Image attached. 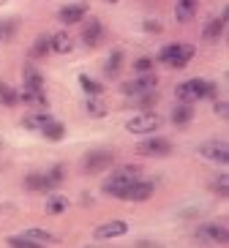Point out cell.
I'll return each mask as SVG.
<instances>
[{
	"label": "cell",
	"mask_w": 229,
	"mask_h": 248,
	"mask_svg": "<svg viewBox=\"0 0 229 248\" xmlns=\"http://www.w3.org/2000/svg\"><path fill=\"white\" fill-rule=\"evenodd\" d=\"M142 177V167L139 164H123V167L112 169V175L101 183V191L107 197H115V199H123L126 197V188L131 186L134 180Z\"/></svg>",
	"instance_id": "1"
},
{
	"label": "cell",
	"mask_w": 229,
	"mask_h": 248,
	"mask_svg": "<svg viewBox=\"0 0 229 248\" xmlns=\"http://www.w3.org/2000/svg\"><path fill=\"white\" fill-rule=\"evenodd\" d=\"M175 95H178L180 104H197L202 98H218V85L210 79H185L175 88Z\"/></svg>",
	"instance_id": "2"
},
{
	"label": "cell",
	"mask_w": 229,
	"mask_h": 248,
	"mask_svg": "<svg viewBox=\"0 0 229 248\" xmlns=\"http://www.w3.org/2000/svg\"><path fill=\"white\" fill-rule=\"evenodd\" d=\"M194 46L191 44H180V41H175V44H167L161 46V52H158V63H164V66H169L175 68V71H180V68H185L188 63H191L194 58Z\"/></svg>",
	"instance_id": "3"
},
{
	"label": "cell",
	"mask_w": 229,
	"mask_h": 248,
	"mask_svg": "<svg viewBox=\"0 0 229 248\" xmlns=\"http://www.w3.org/2000/svg\"><path fill=\"white\" fill-rule=\"evenodd\" d=\"M115 164V155L112 150H90L85 158H82V172L85 175H101Z\"/></svg>",
	"instance_id": "4"
},
{
	"label": "cell",
	"mask_w": 229,
	"mask_h": 248,
	"mask_svg": "<svg viewBox=\"0 0 229 248\" xmlns=\"http://www.w3.org/2000/svg\"><path fill=\"white\" fill-rule=\"evenodd\" d=\"M137 153L148 155V158H167L172 153V142L164 137H155V134H148V139H142L137 145Z\"/></svg>",
	"instance_id": "5"
},
{
	"label": "cell",
	"mask_w": 229,
	"mask_h": 248,
	"mask_svg": "<svg viewBox=\"0 0 229 248\" xmlns=\"http://www.w3.org/2000/svg\"><path fill=\"white\" fill-rule=\"evenodd\" d=\"M158 88V77H155L153 71L150 74H137L134 79L123 82V88H120V93L128 95V98H134V95H142V93H150V90Z\"/></svg>",
	"instance_id": "6"
},
{
	"label": "cell",
	"mask_w": 229,
	"mask_h": 248,
	"mask_svg": "<svg viewBox=\"0 0 229 248\" xmlns=\"http://www.w3.org/2000/svg\"><path fill=\"white\" fill-rule=\"evenodd\" d=\"M197 240L199 243H210V246H227L229 243V229L221 221H210V224H202L197 229Z\"/></svg>",
	"instance_id": "7"
},
{
	"label": "cell",
	"mask_w": 229,
	"mask_h": 248,
	"mask_svg": "<svg viewBox=\"0 0 229 248\" xmlns=\"http://www.w3.org/2000/svg\"><path fill=\"white\" fill-rule=\"evenodd\" d=\"M164 125V117L155 115V112H139L137 117H131L126 123V128L131 134H155Z\"/></svg>",
	"instance_id": "8"
},
{
	"label": "cell",
	"mask_w": 229,
	"mask_h": 248,
	"mask_svg": "<svg viewBox=\"0 0 229 248\" xmlns=\"http://www.w3.org/2000/svg\"><path fill=\"white\" fill-rule=\"evenodd\" d=\"M199 155L207 161H213V164H221L227 167L229 164V145L221 142V139H210V142H202L199 145Z\"/></svg>",
	"instance_id": "9"
},
{
	"label": "cell",
	"mask_w": 229,
	"mask_h": 248,
	"mask_svg": "<svg viewBox=\"0 0 229 248\" xmlns=\"http://www.w3.org/2000/svg\"><path fill=\"white\" fill-rule=\"evenodd\" d=\"M153 191H155V183L139 177V180H134L126 188V197L123 199H126V202H148V199L153 197Z\"/></svg>",
	"instance_id": "10"
},
{
	"label": "cell",
	"mask_w": 229,
	"mask_h": 248,
	"mask_svg": "<svg viewBox=\"0 0 229 248\" xmlns=\"http://www.w3.org/2000/svg\"><path fill=\"white\" fill-rule=\"evenodd\" d=\"M128 232L126 221H107V224L93 229V240H112V237H123Z\"/></svg>",
	"instance_id": "11"
},
{
	"label": "cell",
	"mask_w": 229,
	"mask_h": 248,
	"mask_svg": "<svg viewBox=\"0 0 229 248\" xmlns=\"http://www.w3.org/2000/svg\"><path fill=\"white\" fill-rule=\"evenodd\" d=\"M85 16H88V3H71V6H63L58 11L60 25H79Z\"/></svg>",
	"instance_id": "12"
},
{
	"label": "cell",
	"mask_w": 229,
	"mask_h": 248,
	"mask_svg": "<svg viewBox=\"0 0 229 248\" xmlns=\"http://www.w3.org/2000/svg\"><path fill=\"white\" fill-rule=\"evenodd\" d=\"M104 36V25L101 19H90V22H85V28H82V44L85 46H98V41H101Z\"/></svg>",
	"instance_id": "13"
},
{
	"label": "cell",
	"mask_w": 229,
	"mask_h": 248,
	"mask_svg": "<svg viewBox=\"0 0 229 248\" xmlns=\"http://www.w3.org/2000/svg\"><path fill=\"white\" fill-rule=\"evenodd\" d=\"M55 117L49 115V109H33L30 115H25L22 117V125L28 128V131H41L46 123H52Z\"/></svg>",
	"instance_id": "14"
},
{
	"label": "cell",
	"mask_w": 229,
	"mask_h": 248,
	"mask_svg": "<svg viewBox=\"0 0 229 248\" xmlns=\"http://www.w3.org/2000/svg\"><path fill=\"white\" fill-rule=\"evenodd\" d=\"M19 101H22L25 107H30V109H49V101H46L44 90H28V88H22Z\"/></svg>",
	"instance_id": "15"
},
{
	"label": "cell",
	"mask_w": 229,
	"mask_h": 248,
	"mask_svg": "<svg viewBox=\"0 0 229 248\" xmlns=\"http://www.w3.org/2000/svg\"><path fill=\"white\" fill-rule=\"evenodd\" d=\"M71 49H74V38L68 36L66 30H58V33L49 36V52H55V55H68Z\"/></svg>",
	"instance_id": "16"
},
{
	"label": "cell",
	"mask_w": 229,
	"mask_h": 248,
	"mask_svg": "<svg viewBox=\"0 0 229 248\" xmlns=\"http://www.w3.org/2000/svg\"><path fill=\"white\" fill-rule=\"evenodd\" d=\"M22 85L28 90H44V74L38 71L33 63H28V66L22 68Z\"/></svg>",
	"instance_id": "17"
},
{
	"label": "cell",
	"mask_w": 229,
	"mask_h": 248,
	"mask_svg": "<svg viewBox=\"0 0 229 248\" xmlns=\"http://www.w3.org/2000/svg\"><path fill=\"white\" fill-rule=\"evenodd\" d=\"M197 6H199V0H178V3H175V19H178L180 25H185L188 19H194Z\"/></svg>",
	"instance_id": "18"
},
{
	"label": "cell",
	"mask_w": 229,
	"mask_h": 248,
	"mask_svg": "<svg viewBox=\"0 0 229 248\" xmlns=\"http://www.w3.org/2000/svg\"><path fill=\"white\" fill-rule=\"evenodd\" d=\"M169 120H172L175 125H185V123H191V120H194V107H191V104H178V107L172 109Z\"/></svg>",
	"instance_id": "19"
},
{
	"label": "cell",
	"mask_w": 229,
	"mask_h": 248,
	"mask_svg": "<svg viewBox=\"0 0 229 248\" xmlns=\"http://www.w3.org/2000/svg\"><path fill=\"white\" fill-rule=\"evenodd\" d=\"M38 134H41V137H44L46 142H60V139L66 137V125L58 123V120H52V123H46Z\"/></svg>",
	"instance_id": "20"
},
{
	"label": "cell",
	"mask_w": 229,
	"mask_h": 248,
	"mask_svg": "<svg viewBox=\"0 0 229 248\" xmlns=\"http://www.w3.org/2000/svg\"><path fill=\"white\" fill-rule=\"evenodd\" d=\"M120 66H123V49H115L109 58H107V63H104V74H107L109 79H115L120 74Z\"/></svg>",
	"instance_id": "21"
},
{
	"label": "cell",
	"mask_w": 229,
	"mask_h": 248,
	"mask_svg": "<svg viewBox=\"0 0 229 248\" xmlns=\"http://www.w3.org/2000/svg\"><path fill=\"white\" fill-rule=\"evenodd\" d=\"M224 19L221 16H215V19H210V22L205 25V28H202V38H205V41H215V38H221V33H224Z\"/></svg>",
	"instance_id": "22"
},
{
	"label": "cell",
	"mask_w": 229,
	"mask_h": 248,
	"mask_svg": "<svg viewBox=\"0 0 229 248\" xmlns=\"http://www.w3.org/2000/svg\"><path fill=\"white\" fill-rule=\"evenodd\" d=\"M79 88L88 93V98H98V95L104 93V85H101V82H96V79H90L88 74H82V77H79Z\"/></svg>",
	"instance_id": "23"
},
{
	"label": "cell",
	"mask_w": 229,
	"mask_h": 248,
	"mask_svg": "<svg viewBox=\"0 0 229 248\" xmlns=\"http://www.w3.org/2000/svg\"><path fill=\"white\" fill-rule=\"evenodd\" d=\"M68 207V199L66 197H60V194H52L49 199H46V204H44V210H46V216H60V213Z\"/></svg>",
	"instance_id": "24"
},
{
	"label": "cell",
	"mask_w": 229,
	"mask_h": 248,
	"mask_svg": "<svg viewBox=\"0 0 229 248\" xmlns=\"http://www.w3.org/2000/svg\"><path fill=\"white\" fill-rule=\"evenodd\" d=\"M25 188L28 191H49V183H46L44 172H33V175L25 177Z\"/></svg>",
	"instance_id": "25"
},
{
	"label": "cell",
	"mask_w": 229,
	"mask_h": 248,
	"mask_svg": "<svg viewBox=\"0 0 229 248\" xmlns=\"http://www.w3.org/2000/svg\"><path fill=\"white\" fill-rule=\"evenodd\" d=\"M0 104H3V107H16V104H19V93H16L11 85H6L3 79H0Z\"/></svg>",
	"instance_id": "26"
},
{
	"label": "cell",
	"mask_w": 229,
	"mask_h": 248,
	"mask_svg": "<svg viewBox=\"0 0 229 248\" xmlns=\"http://www.w3.org/2000/svg\"><path fill=\"white\" fill-rule=\"evenodd\" d=\"M44 175H46V183H49V191H52V188H58L60 183L66 180V167L58 164V167H52L49 172H44Z\"/></svg>",
	"instance_id": "27"
},
{
	"label": "cell",
	"mask_w": 229,
	"mask_h": 248,
	"mask_svg": "<svg viewBox=\"0 0 229 248\" xmlns=\"http://www.w3.org/2000/svg\"><path fill=\"white\" fill-rule=\"evenodd\" d=\"M44 55H49V36H38L36 44L30 46V58L38 60V58H44Z\"/></svg>",
	"instance_id": "28"
},
{
	"label": "cell",
	"mask_w": 229,
	"mask_h": 248,
	"mask_svg": "<svg viewBox=\"0 0 229 248\" xmlns=\"http://www.w3.org/2000/svg\"><path fill=\"white\" fill-rule=\"evenodd\" d=\"M25 237H30V240L38 243V246H49V243H55V234L44 232V229H28V232H25Z\"/></svg>",
	"instance_id": "29"
},
{
	"label": "cell",
	"mask_w": 229,
	"mask_h": 248,
	"mask_svg": "<svg viewBox=\"0 0 229 248\" xmlns=\"http://www.w3.org/2000/svg\"><path fill=\"white\" fill-rule=\"evenodd\" d=\"M210 191H215L221 199L229 197V175H215L213 183H210Z\"/></svg>",
	"instance_id": "30"
},
{
	"label": "cell",
	"mask_w": 229,
	"mask_h": 248,
	"mask_svg": "<svg viewBox=\"0 0 229 248\" xmlns=\"http://www.w3.org/2000/svg\"><path fill=\"white\" fill-rule=\"evenodd\" d=\"M85 112H88L90 117H107V104L98 101V98H88V101H85Z\"/></svg>",
	"instance_id": "31"
},
{
	"label": "cell",
	"mask_w": 229,
	"mask_h": 248,
	"mask_svg": "<svg viewBox=\"0 0 229 248\" xmlns=\"http://www.w3.org/2000/svg\"><path fill=\"white\" fill-rule=\"evenodd\" d=\"M134 98H137V107H139L142 112H148L150 107H155V101H158V93H155V90H150V93H142V95H134Z\"/></svg>",
	"instance_id": "32"
},
{
	"label": "cell",
	"mask_w": 229,
	"mask_h": 248,
	"mask_svg": "<svg viewBox=\"0 0 229 248\" xmlns=\"http://www.w3.org/2000/svg\"><path fill=\"white\" fill-rule=\"evenodd\" d=\"M6 243H8L11 248H41L38 243H33L30 237H25V234H16V237H8Z\"/></svg>",
	"instance_id": "33"
},
{
	"label": "cell",
	"mask_w": 229,
	"mask_h": 248,
	"mask_svg": "<svg viewBox=\"0 0 229 248\" xmlns=\"http://www.w3.org/2000/svg\"><path fill=\"white\" fill-rule=\"evenodd\" d=\"M153 66H155V60L148 58V55L134 60V71H137V74H150V71H153Z\"/></svg>",
	"instance_id": "34"
},
{
	"label": "cell",
	"mask_w": 229,
	"mask_h": 248,
	"mask_svg": "<svg viewBox=\"0 0 229 248\" xmlns=\"http://www.w3.org/2000/svg\"><path fill=\"white\" fill-rule=\"evenodd\" d=\"M213 112H215L218 117H229V104H227V101H215V104H213Z\"/></svg>",
	"instance_id": "35"
},
{
	"label": "cell",
	"mask_w": 229,
	"mask_h": 248,
	"mask_svg": "<svg viewBox=\"0 0 229 248\" xmlns=\"http://www.w3.org/2000/svg\"><path fill=\"white\" fill-rule=\"evenodd\" d=\"M145 30H148V33H161V22H155V19H148V22H145Z\"/></svg>",
	"instance_id": "36"
},
{
	"label": "cell",
	"mask_w": 229,
	"mask_h": 248,
	"mask_svg": "<svg viewBox=\"0 0 229 248\" xmlns=\"http://www.w3.org/2000/svg\"><path fill=\"white\" fill-rule=\"evenodd\" d=\"M0 38H3V22H0Z\"/></svg>",
	"instance_id": "37"
},
{
	"label": "cell",
	"mask_w": 229,
	"mask_h": 248,
	"mask_svg": "<svg viewBox=\"0 0 229 248\" xmlns=\"http://www.w3.org/2000/svg\"><path fill=\"white\" fill-rule=\"evenodd\" d=\"M104 3H118V0H104Z\"/></svg>",
	"instance_id": "38"
},
{
	"label": "cell",
	"mask_w": 229,
	"mask_h": 248,
	"mask_svg": "<svg viewBox=\"0 0 229 248\" xmlns=\"http://www.w3.org/2000/svg\"><path fill=\"white\" fill-rule=\"evenodd\" d=\"M0 147H3V142H0Z\"/></svg>",
	"instance_id": "39"
}]
</instances>
